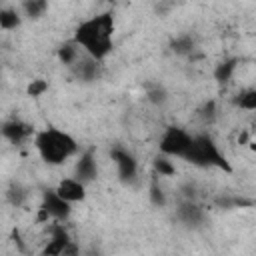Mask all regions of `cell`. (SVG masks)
Masks as SVG:
<instances>
[{
    "label": "cell",
    "mask_w": 256,
    "mask_h": 256,
    "mask_svg": "<svg viewBox=\"0 0 256 256\" xmlns=\"http://www.w3.org/2000/svg\"><path fill=\"white\" fill-rule=\"evenodd\" d=\"M32 134H36L34 128H32L28 122L20 120V118H10V120H6V122L2 124V136H4L8 142H12V144H22V142L28 140Z\"/></svg>",
    "instance_id": "cell-9"
},
{
    "label": "cell",
    "mask_w": 256,
    "mask_h": 256,
    "mask_svg": "<svg viewBox=\"0 0 256 256\" xmlns=\"http://www.w3.org/2000/svg\"><path fill=\"white\" fill-rule=\"evenodd\" d=\"M34 148L40 154V158L50 166L64 164L66 160H70L72 156L78 154L76 138L60 128H54V126L38 130L34 134Z\"/></svg>",
    "instance_id": "cell-2"
},
{
    "label": "cell",
    "mask_w": 256,
    "mask_h": 256,
    "mask_svg": "<svg viewBox=\"0 0 256 256\" xmlns=\"http://www.w3.org/2000/svg\"><path fill=\"white\" fill-rule=\"evenodd\" d=\"M70 242H72V240H70L68 230L64 228V222H54L52 228H50V240H48V244L44 246L42 254L60 256V254H64V250H66V246H68Z\"/></svg>",
    "instance_id": "cell-8"
},
{
    "label": "cell",
    "mask_w": 256,
    "mask_h": 256,
    "mask_svg": "<svg viewBox=\"0 0 256 256\" xmlns=\"http://www.w3.org/2000/svg\"><path fill=\"white\" fill-rule=\"evenodd\" d=\"M238 64H240V60H238V58H226V60L218 62V64H216V68H214V80H216V82H220V84H226V82L234 76V72H236Z\"/></svg>",
    "instance_id": "cell-13"
},
{
    "label": "cell",
    "mask_w": 256,
    "mask_h": 256,
    "mask_svg": "<svg viewBox=\"0 0 256 256\" xmlns=\"http://www.w3.org/2000/svg\"><path fill=\"white\" fill-rule=\"evenodd\" d=\"M46 90H48V82L46 80H40V78L38 80H32V84L28 86V94L34 96V98L36 96H42Z\"/></svg>",
    "instance_id": "cell-25"
},
{
    "label": "cell",
    "mask_w": 256,
    "mask_h": 256,
    "mask_svg": "<svg viewBox=\"0 0 256 256\" xmlns=\"http://www.w3.org/2000/svg\"><path fill=\"white\" fill-rule=\"evenodd\" d=\"M198 120H200L204 126H212V124L218 120V106H216V100H206V102L198 108Z\"/></svg>",
    "instance_id": "cell-19"
},
{
    "label": "cell",
    "mask_w": 256,
    "mask_h": 256,
    "mask_svg": "<svg viewBox=\"0 0 256 256\" xmlns=\"http://www.w3.org/2000/svg\"><path fill=\"white\" fill-rule=\"evenodd\" d=\"M74 176L78 180H82L84 184H90L96 180L98 176V164H96V156L94 150H86L78 156L76 160V168H74Z\"/></svg>",
    "instance_id": "cell-12"
},
{
    "label": "cell",
    "mask_w": 256,
    "mask_h": 256,
    "mask_svg": "<svg viewBox=\"0 0 256 256\" xmlns=\"http://www.w3.org/2000/svg\"><path fill=\"white\" fill-rule=\"evenodd\" d=\"M252 134L256 136V120H254V124H252Z\"/></svg>",
    "instance_id": "cell-27"
},
{
    "label": "cell",
    "mask_w": 256,
    "mask_h": 256,
    "mask_svg": "<svg viewBox=\"0 0 256 256\" xmlns=\"http://www.w3.org/2000/svg\"><path fill=\"white\" fill-rule=\"evenodd\" d=\"M184 160L198 166V168H218V170H224V172H232L230 162L220 152L214 138L208 136V134H194L192 148L188 150Z\"/></svg>",
    "instance_id": "cell-3"
},
{
    "label": "cell",
    "mask_w": 256,
    "mask_h": 256,
    "mask_svg": "<svg viewBox=\"0 0 256 256\" xmlns=\"http://www.w3.org/2000/svg\"><path fill=\"white\" fill-rule=\"evenodd\" d=\"M194 48H196V42L190 34H180L170 42V50L176 56H190L194 52Z\"/></svg>",
    "instance_id": "cell-17"
},
{
    "label": "cell",
    "mask_w": 256,
    "mask_h": 256,
    "mask_svg": "<svg viewBox=\"0 0 256 256\" xmlns=\"http://www.w3.org/2000/svg\"><path fill=\"white\" fill-rule=\"evenodd\" d=\"M72 204L64 200L56 188H48L42 192V204H40V220H54V222H66L70 218Z\"/></svg>",
    "instance_id": "cell-5"
},
{
    "label": "cell",
    "mask_w": 256,
    "mask_h": 256,
    "mask_svg": "<svg viewBox=\"0 0 256 256\" xmlns=\"http://www.w3.org/2000/svg\"><path fill=\"white\" fill-rule=\"evenodd\" d=\"M146 98L156 106H164L168 100V92L162 84H148L146 86Z\"/></svg>",
    "instance_id": "cell-22"
},
{
    "label": "cell",
    "mask_w": 256,
    "mask_h": 256,
    "mask_svg": "<svg viewBox=\"0 0 256 256\" xmlns=\"http://www.w3.org/2000/svg\"><path fill=\"white\" fill-rule=\"evenodd\" d=\"M72 40L92 58L104 60L114 48V16L112 12H100L86 18L74 30Z\"/></svg>",
    "instance_id": "cell-1"
},
{
    "label": "cell",
    "mask_w": 256,
    "mask_h": 256,
    "mask_svg": "<svg viewBox=\"0 0 256 256\" xmlns=\"http://www.w3.org/2000/svg\"><path fill=\"white\" fill-rule=\"evenodd\" d=\"M152 166H154L156 176H174L176 174V168H174L170 156H166V154H158L152 160Z\"/></svg>",
    "instance_id": "cell-20"
},
{
    "label": "cell",
    "mask_w": 256,
    "mask_h": 256,
    "mask_svg": "<svg viewBox=\"0 0 256 256\" xmlns=\"http://www.w3.org/2000/svg\"><path fill=\"white\" fill-rule=\"evenodd\" d=\"M26 196H28V190H26L20 182H12V184L8 186V190H6V200H8L12 206H22L24 200H26Z\"/></svg>",
    "instance_id": "cell-21"
},
{
    "label": "cell",
    "mask_w": 256,
    "mask_h": 256,
    "mask_svg": "<svg viewBox=\"0 0 256 256\" xmlns=\"http://www.w3.org/2000/svg\"><path fill=\"white\" fill-rule=\"evenodd\" d=\"M72 68V72H74V76L78 78V80H82V82H92V80H96L98 78V74H100V60H96V58H92L90 54H80V58L70 66Z\"/></svg>",
    "instance_id": "cell-11"
},
{
    "label": "cell",
    "mask_w": 256,
    "mask_h": 256,
    "mask_svg": "<svg viewBox=\"0 0 256 256\" xmlns=\"http://www.w3.org/2000/svg\"><path fill=\"white\" fill-rule=\"evenodd\" d=\"M20 10L26 18L38 20L48 12V0H22Z\"/></svg>",
    "instance_id": "cell-14"
},
{
    "label": "cell",
    "mask_w": 256,
    "mask_h": 256,
    "mask_svg": "<svg viewBox=\"0 0 256 256\" xmlns=\"http://www.w3.org/2000/svg\"><path fill=\"white\" fill-rule=\"evenodd\" d=\"M216 204L220 208H242V206H252L254 202L246 198H238V196H218Z\"/></svg>",
    "instance_id": "cell-24"
},
{
    "label": "cell",
    "mask_w": 256,
    "mask_h": 256,
    "mask_svg": "<svg viewBox=\"0 0 256 256\" xmlns=\"http://www.w3.org/2000/svg\"><path fill=\"white\" fill-rule=\"evenodd\" d=\"M86 186H88V184H84V182L78 180L76 176H70V178H62V180L58 182L56 192H58L64 200H68L70 204H76V202H84V198H86Z\"/></svg>",
    "instance_id": "cell-10"
},
{
    "label": "cell",
    "mask_w": 256,
    "mask_h": 256,
    "mask_svg": "<svg viewBox=\"0 0 256 256\" xmlns=\"http://www.w3.org/2000/svg\"><path fill=\"white\" fill-rule=\"evenodd\" d=\"M232 102H234V106L240 108V110L256 112V88H246V90L238 92Z\"/></svg>",
    "instance_id": "cell-18"
},
{
    "label": "cell",
    "mask_w": 256,
    "mask_h": 256,
    "mask_svg": "<svg viewBox=\"0 0 256 256\" xmlns=\"http://www.w3.org/2000/svg\"><path fill=\"white\" fill-rule=\"evenodd\" d=\"M192 140L194 134H190L188 130L180 128V126H168L158 142V150L160 154H166L170 158H186L188 150L192 148Z\"/></svg>",
    "instance_id": "cell-4"
},
{
    "label": "cell",
    "mask_w": 256,
    "mask_h": 256,
    "mask_svg": "<svg viewBox=\"0 0 256 256\" xmlns=\"http://www.w3.org/2000/svg\"><path fill=\"white\" fill-rule=\"evenodd\" d=\"M20 24H22V12L20 10L10 8V6H6V8L0 10V28L2 30L10 32V30L20 28Z\"/></svg>",
    "instance_id": "cell-15"
},
{
    "label": "cell",
    "mask_w": 256,
    "mask_h": 256,
    "mask_svg": "<svg viewBox=\"0 0 256 256\" xmlns=\"http://www.w3.org/2000/svg\"><path fill=\"white\" fill-rule=\"evenodd\" d=\"M110 158L114 160L116 168H118V178L124 182V184H130L136 180V174H138V162L134 158V154H130L126 148L122 146H114L110 150Z\"/></svg>",
    "instance_id": "cell-6"
},
{
    "label": "cell",
    "mask_w": 256,
    "mask_h": 256,
    "mask_svg": "<svg viewBox=\"0 0 256 256\" xmlns=\"http://www.w3.org/2000/svg\"><path fill=\"white\" fill-rule=\"evenodd\" d=\"M176 218L188 228H198L204 224L206 212L194 198H184L176 208Z\"/></svg>",
    "instance_id": "cell-7"
},
{
    "label": "cell",
    "mask_w": 256,
    "mask_h": 256,
    "mask_svg": "<svg viewBox=\"0 0 256 256\" xmlns=\"http://www.w3.org/2000/svg\"><path fill=\"white\" fill-rule=\"evenodd\" d=\"M148 196H150L152 206H156V208H164V206H166V194H164V188L160 186V182H158L156 178L150 182Z\"/></svg>",
    "instance_id": "cell-23"
},
{
    "label": "cell",
    "mask_w": 256,
    "mask_h": 256,
    "mask_svg": "<svg viewBox=\"0 0 256 256\" xmlns=\"http://www.w3.org/2000/svg\"><path fill=\"white\" fill-rule=\"evenodd\" d=\"M238 144H250V132L244 130L240 136H238Z\"/></svg>",
    "instance_id": "cell-26"
},
{
    "label": "cell",
    "mask_w": 256,
    "mask_h": 256,
    "mask_svg": "<svg viewBox=\"0 0 256 256\" xmlns=\"http://www.w3.org/2000/svg\"><path fill=\"white\" fill-rule=\"evenodd\" d=\"M82 52H84V50H82L74 40H68V42H64V44L58 48V60H60L64 66H72V64L80 58Z\"/></svg>",
    "instance_id": "cell-16"
}]
</instances>
